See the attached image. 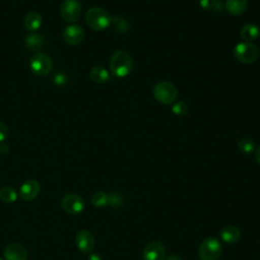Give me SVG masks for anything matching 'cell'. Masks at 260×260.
<instances>
[{"instance_id": "15", "label": "cell", "mask_w": 260, "mask_h": 260, "mask_svg": "<svg viewBox=\"0 0 260 260\" xmlns=\"http://www.w3.org/2000/svg\"><path fill=\"white\" fill-rule=\"evenodd\" d=\"M247 0H226L225 8L232 15H241L247 8Z\"/></svg>"}, {"instance_id": "30", "label": "cell", "mask_w": 260, "mask_h": 260, "mask_svg": "<svg viewBox=\"0 0 260 260\" xmlns=\"http://www.w3.org/2000/svg\"><path fill=\"white\" fill-rule=\"evenodd\" d=\"M165 260H182V258L179 256V255H176V254H172L170 256L167 257V259Z\"/></svg>"}, {"instance_id": "33", "label": "cell", "mask_w": 260, "mask_h": 260, "mask_svg": "<svg viewBox=\"0 0 260 260\" xmlns=\"http://www.w3.org/2000/svg\"><path fill=\"white\" fill-rule=\"evenodd\" d=\"M0 260H3V259H2V258H1V257H0Z\"/></svg>"}, {"instance_id": "18", "label": "cell", "mask_w": 260, "mask_h": 260, "mask_svg": "<svg viewBox=\"0 0 260 260\" xmlns=\"http://www.w3.org/2000/svg\"><path fill=\"white\" fill-rule=\"evenodd\" d=\"M23 24L28 30H37L42 25V16L36 11L28 12L24 17Z\"/></svg>"}, {"instance_id": "27", "label": "cell", "mask_w": 260, "mask_h": 260, "mask_svg": "<svg viewBox=\"0 0 260 260\" xmlns=\"http://www.w3.org/2000/svg\"><path fill=\"white\" fill-rule=\"evenodd\" d=\"M53 81L56 85H59V86H63L67 83V76L66 74H64L63 72H58L54 75L53 77Z\"/></svg>"}, {"instance_id": "12", "label": "cell", "mask_w": 260, "mask_h": 260, "mask_svg": "<svg viewBox=\"0 0 260 260\" xmlns=\"http://www.w3.org/2000/svg\"><path fill=\"white\" fill-rule=\"evenodd\" d=\"M41 191V186L38 181L30 179L25 181L20 189H19V196L24 201H31L35 199Z\"/></svg>"}, {"instance_id": "10", "label": "cell", "mask_w": 260, "mask_h": 260, "mask_svg": "<svg viewBox=\"0 0 260 260\" xmlns=\"http://www.w3.org/2000/svg\"><path fill=\"white\" fill-rule=\"evenodd\" d=\"M63 40L66 44L75 46L80 44L84 39V30L80 25L70 24L65 27L62 34Z\"/></svg>"}, {"instance_id": "29", "label": "cell", "mask_w": 260, "mask_h": 260, "mask_svg": "<svg viewBox=\"0 0 260 260\" xmlns=\"http://www.w3.org/2000/svg\"><path fill=\"white\" fill-rule=\"evenodd\" d=\"M8 151H9V146L7 144L3 143V142L0 143V153L1 154H5Z\"/></svg>"}, {"instance_id": "24", "label": "cell", "mask_w": 260, "mask_h": 260, "mask_svg": "<svg viewBox=\"0 0 260 260\" xmlns=\"http://www.w3.org/2000/svg\"><path fill=\"white\" fill-rule=\"evenodd\" d=\"M111 23H113L114 27L116 30L120 31V32H125L128 30L129 28V23L126 19L120 17V16H114L112 17V21Z\"/></svg>"}, {"instance_id": "2", "label": "cell", "mask_w": 260, "mask_h": 260, "mask_svg": "<svg viewBox=\"0 0 260 260\" xmlns=\"http://www.w3.org/2000/svg\"><path fill=\"white\" fill-rule=\"evenodd\" d=\"M86 24L93 30H104L110 26L112 16L101 7H92L85 14Z\"/></svg>"}, {"instance_id": "25", "label": "cell", "mask_w": 260, "mask_h": 260, "mask_svg": "<svg viewBox=\"0 0 260 260\" xmlns=\"http://www.w3.org/2000/svg\"><path fill=\"white\" fill-rule=\"evenodd\" d=\"M172 112L177 116H184L188 112V105L185 102H177L173 105Z\"/></svg>"}, {"instance_id": "6", "label": "cell", "mask_w": 260, "mask_h": 260, "mask_svg": "<svg viewBox=\"0 0 260 260\" xmlns=\"http://www.w3.org/2000/svg\"><path fill=\"white\" fill-rule=\"evenodd\" d=\"M52 66V59L44 53H38L34 55L29 62V67L31 71L39 76L47 75L51 71Z\"/></svg>"}, {"instance_id": "28", "label": "cell", "mask_w": 260, "mask_h": 260, "mask_svg": "<svg viewBox=\"0 0 260 260\" xmlns=\"http://www.w3.org/2000/svg\"><path fill=\"white\" fill-rule=\"evenodd\" d=\"M8 133L9 131L7 126L4 123L0 122V143H2L8 137Z\"/></svg>"}, {"instance_id": "1", "label": "cell", "mask_w": 260, "mask_h": 260, "mask_svg": "<svg viewBox=\"0 0 260 260\" xmlns=\"http://www.w3.org/2000/svg\"><path fill=\"white\" fill-rule=\"evenodd\" d=\"M109 65L111 73L115 77L123 78L131 72L133 61L126 51H117L112 55Z\"/></svg>"}, {"instance_id": "19", "label": "cell", "mask_w": 260, "mask_h": 260, "mask_svg": "<svg viewBox=\"0 0 260 260\" xmlns=\"http://www.w3.org/2000/svg\"><path fill=\"white\" fill-rule=\"evenodd\" d=\"M90 79L95 83H104L110 78L108 70L102 66H94L89 72Z\"/></svg>"}, {"instance_id": "7", "label": "cell", "mask_w": 260, "mask_h": 260, "mask_svg": "<svg viewBox=\"0 0 260 260\" xmlns=\"http://www.w3.org/2000/svg\"><path fill=\"white\" fill-rule=\"evenodd\" d=\"M62 208L69 214H78L84 209V200L75 193H69L63 196L61 200Z\"/></svg>"}, {"instance_id": "22", "label": "cell", "mask_w": 260, "mask_h": 260, "mask_svg": "<svg viewBox=\"0 0 260 260\" xmlns=\"http://www.w3.org/2000/svg\"><path fill=\"white\" fill-rule=\"evenodd\" d=\"M238 149L244 154H249L255 150V143L250 138H243L238 143Z\"/></svg>"}, {"instance_id": "8", "label": "cell", "mask_w": 260, "mask_h": 260, "mask_svg": "<svg viewBox=\"0 0 260 260\" xmlns=\"http://www.w3.org/2000/svg\"><path fill=\"white\" fill-rule=\"evenodd\" d=\"M61 16L66 22L76 21L81 14V6L77 0H65L61 4Z\"/></svg>"}, {"instance_id": "16", "label": "cell", "mask_w": 260, "mask_h": 260, "mask_svg": "<svg viewBox=\"0 0 260 260\" xmlns=\"http://www.w3.org/2000/svg\"><path fill=\"white\" fill-rule=\"evenodd\" d=\"M259 34H260V27L255 23H247L240 30L241 38L246 42H250L257 39Z\"/></svg>"}, {"instance_id": "20", "label": "cell", "mask_w": 260, "mask_h": 260, "mask_svg": "<svg viewBox=\"0 0 260 260\" xmlns=\"http://www.w3.org/2000/svg\"><path fill=\"white\" fill-rule=\"evenodd\" d=\"M91 203L93 206H95L98 208L106 207V206L110 205V194L103 192V191L95 192L91 196Z\"/></svg>"}, {"instance_id": "31", "label": "cell", "mask_w": 260, "mask_h": 260, "mask_svg": "<svg viewBox=\"0 0 260 260\" xmlns=\"http://www.w3.org/2000/svg\"><path fill=\"white\" fill-rule=\"evenodd\" d=\"M255 158H256L257 162L260 165V145L257 147V149L255 151Z\"/></svg>"}, {"instance_id": "13", "label": "cell", "mask_w": 260, "mask_h": 260, "mask_svg": "<svg viewBox=\"0 0 260 260\" xmlns=\"http://www.w3.org/2000/svg\"><path fill=\"white\" fill-rule=\"evenodd\" d=\"M26 255L25 248L18 243L9 244L4 250L5 260H25Z\"/></svg>"}, {"instance_id": "23", "label": "cell", "mask_w": 260, "mask_h": 260, "mask_svg": "<svg viewBox=\"0 0 260 260\" xmlns=\"http://www.w3.org/2000/svg\"><path fill=\"white\" fill-rule=\"evenodd\" d=\"M200 6L205 10L220 11L222 9V4L219 0H199Z\"/></svg>"}, {"instance_id": "26", "label": "cell", "mask_w": 260, "mask_h": 260, "mask_svg": "<svg viewBox=\"0 0 260 260\" xmlns=\"http://www.w3.org/2000/svg\"><path fill=\"white\" fill-rule=\"evenodd\" d=\"M124 203V197L119 192L110 194V205L113 207H120Z\"/></svg>"}, {"instance_id": "5", "label": "cell", "mask_w": 260, "mask_h": 260, "mask_svg": "<svg viewBox=\"0 0 260 260\" xmlns=\"http://www.w3.org/2000/svg\"><path fill=\"white\" fill-rule=\"evenodd\" d=\"M234 56L238 61L244 64H251L258 59L259 50L252 43H239L234 48Z\"/></svg>"}, {"instance_id": "9", "label": "cell", "mask_w": 260, "mask_h": 260, "mask_svg": "<svg viewBox=\"0 0 260 260\" xmlns=\"http://www.w3.org/2000/svg\"><path fill=\"white\" fill-rule=\"evenodd\" d=\"M143 260H165L166 259V248L157 241L148 243L142 251Z\"/></svg>"}, {"instance_id": "11", "label": "cell", "mask_w": 260, "mask_h": 260, "mask_svg": "<svg viewBox=\"0 0 260 260\" xmlns=\"http://www.w3.org/2000/svg\"><path fill=\"white\" fill-rule=\"evenodd\" d=\"M75 244L82 253H89L94 247V237L88 231H80L75 237Z\"/></svg>"}, {"instance_id": "3", "label": "cell", "mask_w": 260, "mask_h": 260, "mask_svg": "<svg viewBox=\"0 0 260 260\" xmlns=\"http://www.w3.org/2000/svg\"><path fill=\"white\" fill-rule=\"evenodd\" d=\"M152 92L155 100L164 105L173 104L178 96L176 86L169 81H159L155 83Z\"/></svg>"}, {"instance_id": "4", "label": "cell", "mask_w": 260, "mask_h": 260, "mask_svg": "<svg viewBox=\"0 0 260 260\" xmlns=\"http://www.w3.org/2000/svg\"><path fill=\"white\" fill-rule=\"evenodd\" d=\"M220 242L212 237L205 239L199 246L198 256L201 260H217L221 255Z\"/></svg>"}, {"instance_id": "14", "label": "cell", "mask_w": 260, "mask_h": 260, "mask_svg": "<svg viewBox=\"0 0 260 260\" xmlns=\"http://www.w3.org/2000/svg\"><path fill=\"white\" fill-rule=\"evenodd\" d=\"M219 236L223 242L228 244H233L241 238V231L236 225H226L220 230Z\"/></svg>"}, {"instance_id": "32", "label": "cell", "mask_w": 260, "mask_h": 260, "mask_svg": "<svg viewBox=\"0 0 260 260\" xmlns=\"http://www.w3.org/2000/svg\"><path fill=\"white\" fill-rule=\"evenodd\" d=\"M88 260H102V257L98 254H90L88 257Z\"/></svg>"}, {"instance_id": "17", "label": "cell", "mask_w": 260, "mask_h": 260, "mask_svg": "<svg viewBox=\"0 0 260 260\" xmlns=\"http://www.w3.org/2000/svg\"><path fill=\"white\" fill-rule=\"evenodd\" d=\"M24 44L28 49L38 51L44 47L45 38L40 34H28L24 38Z\"/></svg>"}, {"instance_id": "21", "label": "cell", "mask_w": 260, "mask_h": 260, "mask_svg": "<svg viewBox=\"0 0 260 260\" xmlns=\"http://www.w3.org/2000/svg\"><path fill=\"white\" fill-rule=\"evenodd\" d=\"M0 199L4 203H12V202H14L17 199V193L10 186L2 187L0 189Z\"/></svg>"}]
</instances>
